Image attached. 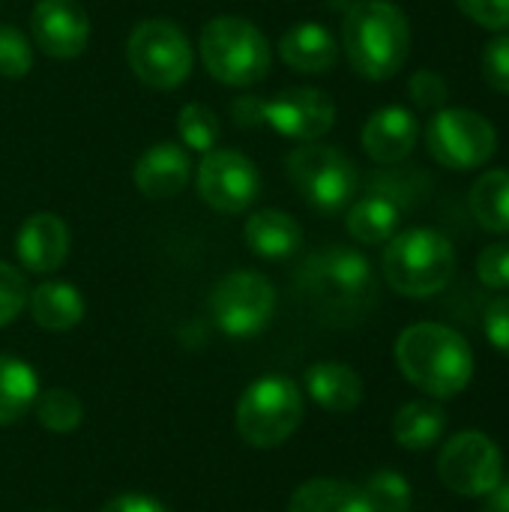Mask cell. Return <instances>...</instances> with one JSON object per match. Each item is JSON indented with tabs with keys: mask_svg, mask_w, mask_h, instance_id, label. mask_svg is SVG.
<instances>
[{
	"mask_svg": "<svg viewBox=\"0 0 509 512\" xmlns=\"http://www.w3.org/2000/svg\"><path fill=\"white\" fill-rule=\"evenodd\" d=\"M18 261L27 273H54L69 255V228L57 213H33L15 237Z\"/></svg>",
	"mask_w": 509,
	"mask_h": 512,
	"instance_id": "16",
	"label": "cell"
},
{
	"mask_svg": "<svg viewBox=\"0 0 509 512\" xmlns=\"http://www.w3.org/2000/svg\"><path fill=\"white\" fill-rule=\"evenodd\" d=\"M279 54L282 60L303 72V75H321L330 72L339 60V42L336 36L318 24V21H297L288 27L279 39Z\"/></svg>",
	"mask_w": 509,
	"mask_h": 512,
	"instance_id": "18",
	"label": "cell"
},
{
	"mask_svg": "<svg viewBox=\"0 0 509 512\" xmlns=\"http://www.w3.org/2000/svg\"><path fill=\"white\" fill-rule=\"evenodd\" d=\"M483 330H486V339H489L504 357H509V294L507 297H495V300L486 306Z\"/></svg>",
	"mask_w": 509,
	"mask_h": 512,
	"instance_id": "36",
	"label": "cell"
},
{
	"mask_svg": "<svg viewBox=\"0 0 509 512\" xmlns=\"http://www.w3.org/2000/svg\"><path fill=\"white\" fill-rule=\"evenodd\" d=\"M477 276L486 288L492 291H507L509 288V240L492 243L480 252L477 258Z\"/></svg>",
	"mask_w": 509,
	"mask_h": 512,
	"instance_id": "33",
	"label": "cell"
},
{
	"mask_svg": "<svg viewBox=\"0 0 509 512\" xmlns=\"http://www.w3.org/2000/svg\"><path fill=\"white\" fill-rule=\"evenodd\" d=\"M126 60L138 81L153 90H174L192 72V42L168 18H147L132 27Z\"/></svg>",
	"mask_w": 509,
	"mask_h": 512,
	"instance_id": "9",
	"label": "cell"
},
{
	"mask_svg": "<svg viewBox=\"0 0 509 512\" xmlns=\"http://www.w3.org/2000/svg\"><path fill=\"white\" fill-rule=\"evenodd\" d=\"M471 213L489 234H509V171L492 168L477 177L468 195Z\"/></svg>",
	"mask_w": 509,
	"mask_h": 512,
	"instance_id": "26",
	"label": "cell"
},
{
	"mask_svg": "<svg viewBox=\"0 0 509 512\" xmlns=\"http://www.w3.org/2000/svg\"><path fill=\"white\" fill-rule=\"evenodd\" d=\"M426 150L441 168L474 171L498 150V129L471 108H441L426 123Z\"/></svg>",
	"mask_w": 509,
	"mask_h": 512,
	"instance_id": "10",
	"label": "cell"
},
{
	"mask_svg": "<svg viewBox=\"0 0 509 512\" xmlns=\"http://www.w3.org/2000/svg\"><path fill=\"white\" fill-rule=\"evenodd\" d=\"M438 477L462 498H486L504 480V456L486 432H459L438 453Z\"/></svg>",
	"mask_w": 509,
	"mask_h": 512,
	"instance_id": "12",
	"label": "cell"
},
{
	"mask_svg": "<svg viewBox=\"0 0 509 512\" xmlns=\"http://www.w3.org/2000/svg\"><path fill=\"white\" fill-rule=\"evenodd\" d=\"M30 66L33 48L27 36L12 24H0V78H24Z\"/></svg>",
	"mask_w": 509,
	"mask_h": 512,
	"instance_id": "30",
	"label": "cell"
},
{
	"mask_svg": "<svg viewBox=\"0 0 509 512\" xmlns=\"http://www.w3.org/2000/svg\"><path fill=\"white\" fill-rule=\"evenodd\" d=\"M36 408V420L42 429L48 432H57V435H69L81 426L84 420V405L78 402L75 393L63 390V387H54V390H45L36 396L33 402Z\"/></svg>",
	"mask_w": 509,
	"mask_h": 512,
	"instance_id": "27",
	"label": "cell"
},
{
	"mask_svg": "<svg viewBox=\"0 0 509 512\" xmlns=\"http://www.w3.org/2000/svg\"><path fill=\"white\" fill-rule=\"evenodd\" d=\"M39 396V378L30 363L0 354V426L18 423Z\"/></svg>",
	"mask_w": 509,
	"mask_h": 512,
	"instance_id": "25",
	"label": "cell"
},
{
	"mask_svg": "<svg viewBox=\"0 0 509 512\" xmlns=\"http://www.w3.org/2000/svg\"><path fill=\"white\" fill-rule=\"evenodd\" d=\"M360 138H363V150L369 153L372 162L399 165L402 159H408L414 153L417 138H420V123H417L414 111H408L402 105H387L366 120Z\"/></svg>",
	"mask_w": 509,
	"mask_h": 512,
	"instance_id": "15",
	"label": "cell"
},
{
	"mask_svg": "<svg viewBox=\"0 0 509 512\" xmlns=\"http://www.w3.org/2000/svg\"><path fill=\"white\" fill-rule=\"evenodd\" d=\"M408 90H411L414 102H417L420 108L432 111V114L441 111V108H447L450 87H447V81H444L435 69H420V72H414L411 81H408Z\"/></svg>",
	"mask_w": 509,
	"mask_h": 512,
	"instance_id": "34",
	"label": "cell"
},
{
	"mask_svg": "<svg viewBox=\"0 0 509 512\" xmlns=\"http://www.w3.org/2000/svg\"><path fill=\"white\" fill-rule=\"evenodd\" d=\"M381 270L387 285L402 297H435L456 273V249L435 228L399 231L387 240Z\"/></svg>",
	"mask_w": 509,
	"mask_h": 512,
	"instance_id": "3",
	"label": "cell"
},
{
	"mask_svg": "<svg viewBox=\"0 0 509 512\" xmlns=\"http://www.w3.org/2000/svg\"><path fill=\"white\" fill-rule=\"evenodd\" d=\"M459 9L486 30H509V0H456Z\"/></svg>",
	"mask_w": 509,
	"mask_h": 512,
	"instance_id": "35",
	"label": "cell"
},
{
	"mask_svg": "<svg viewBox=\"0 0 509 512\" xmlns=\"http://www.w3.org/2000/svg\"><path fill=\"white\" fill-rule=\"evenodd\" d=\"M342 48L354 72L369 81H387L408 60L411 24L390 0H357L342 21Z\"/></svg>",
	"mask_w": 509,
	"mask_h": 512,
	"instance_id": "2",
	"label": "cell"
},
{
	"mask_svg": "<svg viewBox=\"0 0 509 512\" xmlns=\"http://www.w3.org/2000/svg\"><path fill=\"white\" fill-rule=\"evenodd\" d=\"M300 291L324 312H357L375 294L372 264L351 246H327L300 267Z\"/></svg>",
	"mask_w": 509,
	"mask_h": 512,
	"instance_id": "5",
	"label": "cell"
},
{
	"mask_svg": "<svg viewBox=\"0 0 509 512\" xmlns=\"http://www.w3.org/2000/svg\"><path fill=\"white\" fill-rule=\"evenodd\" d=\"M246 246L267 261H285L300 252L303 246V228L294 216L285 210H258L246 219L243 228Z\"/></svg>",
	"mask_w": 509,
	"mask_h": 512,
	"instance_id": "19",
	"label": "cell"
},
{
	"mask_svg": "<svg viewBox=\"0 0 509 512\" xmlns=\"http://www.w3.org/2000/svg\"><path fill=\"white\" fill-rule=\"evenodd\" d=\"M285 168L300 198L321 216H339L342 210H348L360 186V171L354 159L318 141L291 150Z\"/></svg>",
	"mask_w": 509,
	"mask_h": 512,
	"instance_id": "7",
	"label": "cell"
},
{
	"mask_svg": "<svg viewBox=\"0 0 509 512\" xmlns=\"http://www.w3.org/2000/svg\"><path fill=\"white\" fill-rule=\"evenodd\" d=\"M201 60L228 87H249L267 78L273 51L267 36L240 15H216L201 30Z\"/></svg>",
	"mask_w": 509,
	"mask_h": 512,
	"instance_id": "4",
	"label": "cell"
},
{
	"mask_svg": "<svg viewBox=\"0 0 509 512\" xmlns=\"http://www.w3.org/2000/svg\"><path fill=\"white\" fill-rule=\"evenodd\" d=\"M30 33L48 57L72 60L90 42V18L78 0H36Z\"/></svg>",
	"mask_w": 509,
	"mask_h": 512,
	"instance_id": "14",
	"label": "cell"
},
{
	"mask_svg": "<svg viewBox=\"0 0 509 512\" xmlns=\"http://www.w3.org/2000/svg\"><path fill=\"white\" fill-rule=\"evenodd\" d=\"M306 393L333 414H348L363 402V381L345 363H315L306 372Z\"/></svg>",
	"mask_w": 509,
	"mask_h": 512,
	"instance_id": "20",
	"label": "cell"
},
{
	"mask_svg": "<svg viewBox=\"0 0 509 512\" xmlns=\"http://www.w3.org/2000/svg\"><path fill=\"white\" fill-rule=\"evenodd\" d=\"M483 78L492 90L509 96V33H501L483 48Z\"/></svg>",
	"mask_w": 509,
	"mask_h": 512,
	"instance_id": "32",
	"label": "cell"
},
{
	"mask_svg": "<svg viewBox=\"0 0 509 512\" xmlns=\"http://www.w3.org/2000/svg\"><path fill=\"white\" fill-rule=\"evenodd\" d=\"M261 192V174L240 150L213 147L198 165V195L219 213H243Z\"/></svg>",
	"mask_w": 509,
	"mask_h": 512,
	"instance_id": "13",
	"label": "cell"
},
{
	"mask_svg": "<svg viewBox=\"0 0 509 512\" xmlns=\"http://www.w3.org/2000/svg\"><path fill=\"white\" fill-rule=\"evenodd\" d=\"M363 495L369 498L372 510L375 512H408L411 510V483L384 468V471H375L366 486H363Z\"/></svg>",
	"mask_w": 509,
	"mask_h": 512,
	"instance_id": "29",
	"label": "cell"
},
{
	"mask_svg": "<svg viewBox=\"0 0 509 512\" xmlns=\"http://www.w3.org/2000/svg\"><path fill=\"white\" fill-rule=\"evenodd\" d=\"M177 135L186 150L210 153L222 138V126L213 108H207L204 102H186L177 114Z\"/></svg>",
	"mask_w": 509,
	"mask_h": 512,
	"instance_id": "28",
	"label": "cell"
},
{
	"mask_svg": "<svg viewBox=\"0 0 509 512\" xmlns=\"http://www.w3.org/2000/svg\"><path fill=\"white\" fill-rule=\"evenodd\" d=\"M276 312V291L255 270H234L210 294V318L231 339L258 336Z\"/></svg>",
	"mask_w": 509,
	"mask_h": 512,
	"instance_id": "11",
	"label": "cell"
},
{
	"mask_svg": "<svg viewBox=\"0 0 509 512\" xmlns=\"http://www.w3.org/2000/svg\"><path fill=\"white\" fill-rule=\"evenodd\" d=\"M396 366L426 396L453 399L474 378V351L453 327L420 321L399 333Z\"/></svg>",
	"mask_w": 509,
	"mask_h": 512,
	"instance_id": "1",
	"label": "cell"
},
{
	"mask_svg": "<svg viewBox=\"0 0 509 512\" xmlns=\"http://www.w3.org/2000/svg\"><path fill=\"white\" fill-rule=\"evenodd\" d=\"M444 429H447L444 408L426 399L402 405L393 417V438L405 450H429L432 444L441 441Z\"/></svg>",
	"mask_w": 509,
	"mask_h": 512,
	"instance_id": "24",
	"label": "cell"
},
{
	"mask_svg": "<svg viewBox=\"0 0 509 512\" xmlns=\"http://www.w3.org/2000/svg\"><path fill=\"white\" fill-rule=\"evenodd\" d=\"M306 405L300 387L285 375H267L246 387L237 402L234 426L237 435L258 450L285 444L303 423Z\"/></svg>",
	"mask_w": 509,
	"mask_h": 512,
	"instance_id": "6",
	"label": "cell"
},
{
	"mask_svg": "<svg viewBox=\"0 0 509 512\" xmlns=\"http://www.w3.org/2000/svg\"><path fill=\"white\" fill-rule=\"evenodd\" d=\"M102 512H168L156 498L150 495H141V492H123L117 498H111Z\"/></svg>",
	"mask_w": 509,
	"mask_h": 512,
	"instance_id": "37",
	"label": "cell"
},
{
	"mask_svg": "<svg viewBox=\"0 0 509 512\" xmlns=\"http://www.w3.org/2000/svg\"><path fill=\"white\" fill-rule=\"evenodd\" d=\"M192 177V159L183 144L156 141L135 162V186L144 198H174Z\"/></svg>",
	"mask_w": 509,
	"mask_h": 512,
	"instance_id": "17",
	"label": "cell"
},
{
	"mask_svg": "<svg viewBox=\"0 0 509 512\" xmlns=\"http://www.w3.org/2000/svg\"><path fill=\"white\" fill-rule=\"evenodd\" d=\"M27 309L42 330L66 333L84 318V297L69 282H42L27 294Z\"/></svg>",
	"mask_w": 509,
	"mask_h": 512,
	"instance_id": "21",
	"label": "cell"
},
{
	"mask_svg": "<svg viewBox=\"0 0 509 512\" xmlns=\"http://www.w3.org/2000/svg\"><path fill=\"white\" fill-rule=\"evenodd\" d=\"M27 279L18 267L0 261V327L12 324L27 306Z\"/></svg>",
	"mask_w": 509,
	"mask_h": 512,
	"instance_id": "31",
	"label": "cell"
},
{
	"mask_svg": "<svg viewBox=\"0 0 509 512\" xmlns=\"http://www.w3.org/2000/svg\"><path fill=\"white\" fill-rule=\"evenodd\" d=\"M348 234L357 240V243H366V246H375V243H387L390 237L399 234V225H402V207L396 204L393 195L387 192H372V195H363L360 201H354L348 207Z\"/></svg>",
	"mask_w": 509,
	"mask_h": 512,
	"instance_id": "22",
	"label": "cell"
},
{
	"mask_svg": "<svg viewBox=\"0 0 509 512\" xmlns=\"http://www.w3.org/2000/svg\"><path fill=\"white\" fill-rule=\"evenodd\" d=\"M288 512H375L369 498L360 486H351L345 480H309L303 483L291 501Z\"/></svg>",
	"mask_w": 509,
	"mask_h": 512,
	"instance_id": "23",
	"label": "cell"
},
{
	"mask_svg": "<svg viewBox=\"0 0 509 512\" xmlns=\"http://www.w3.org/2000/svg\"><path fill=\"white\" fill-rule=\"evenodd\" d=\"M237 123H267L282 138L291 141H318L324 138L336 123V102L315 87H291L276 93L273 99H255L246 96L234 102Z\"/></svg>",
	"mask_w": 509,
	"mask_h": 512,
	"instance_id": "8",
	"label": "cell"
},
{
	"mask_svg": "<svg viewBox=\"0 0 509 512\" xmlns=\"http://www.w3.org/2000/svg\"><path fill=\"white\" fill-rule=\"evenodd\" d=\"M486 512H509V480H501L486 495Z\"/></svg>",
	"mask_w": 509,
	"mask_h": 512,
	"instance_id": "38",
	"label": "cell"
}]
</instances>
